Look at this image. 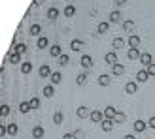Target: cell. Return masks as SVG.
<instances>
[{
    "mask_svg": "<svg viewBox=\"0 0 155 139\" xmlns=\"http://www.w3.org/2000/svg\"><path fill=\"white\" fill-rule=\"evenodd\" d=\"M76 115H78L80 119H89V117H91V109H89L87 105H80V107L76 109Z\"/></svg>",
    "mask_w": 155,
    "mask_h": 139,
    "instance_id": "6da1fadb",
    "label": "cell"
},
{
    "mask_svg": "<svg viewBox=\"0 0 155 139\" xmlns=\"http://www.w3.org/2000/svg\"><path fill=\"white\" fill-rule=\"evenodd\" d=\"M80 64H81V68H85V70H91L93 66H95V62H93V58H91L89 55H81Z\"/></svg>",
    "mask_w": 155,
    "mask_h": 139,
    "instance_id": "7a4b0ae2",
    "label": "cell"
},
{
    "mask_svg": "<svg viewBox=\"0 0 155 139\" xmlns=\"http://www.w3.org/2000/svg\"><path fill=\"white\" fill-rule=\"evenodd\" d=\"M93 122H97V124H100V122L104 120V111H100V109H95V111H91V117H89Z\"/></svg>",
    "mask_w": 155,
    "mask_h": 139,
    "instance_id": "3957f363",
    "label": "cell"
},
{
    "mask_svg": "<svg viewBox=\"0 0 155 139\" xmlns=\"http://www.w3.org/2000/svg\"><path fill=\"white\" fill-rule=\"evenodd\" d=\"M148 79H150V73H148V70H146V68L136 72V83H146Z\"/></svg>",
    "mask_w": 155,
    "mask_h": 139,
    "instance_id": "277c9868",
    "label": "cell"
},
{
    "mask_svg": "<svg viewBox=\"0 0 155 139\" xmlns=\"http://www.w3.org/2000/svg\"><path fill=\"white\" fill-rule=\"evenodd\" d=\"M38 73H40V77H44V79H48V77H51V66L49 64H42L40 70H38Z\"/></svg>",
    "mask_w": 155,
    "mask_h": 139,
    "instance_id": "5b68a950",
    "label": "cell"
},
{
    "mask_svg": "<svg viewBox=\"0 0 155 139\" xmlns=\"http://www.w3.org/2000/svg\"><path fill=\"white\" fill-rule=\"evenodd\" d=\"M104 60H106V64H110V66L117 64V53H115V51H110V53H106Z\"/></svg>",
    "mask_w": 155,
    "mask_h": 139,
    "instance_id": "8992f818",
    "label": "cell"
},
{
    "mask_svg": "<svg viewBox=\"0 0 155 139\" xmlns=\"http://www.w3.org/2000/svg\"><path fill=\"white\" fill-rule=\"evenodd\" d=\"M138 45H140V36H138V34H130L129 36V47L130 49H138Z\"/></svg>",
    "mask_w": 155,
    "mask_h": 139,
    "instance_id": "52a82bcc",
    "label": "cell"
},
{
    "mask_svg": "<svg viewBox=\"0 0 155 139\" xmlns=\"http://www.w3.org/2000/svg\"><path fill=\"white\" fill-rule=\"evenodd\" d=\"M115 115H117V109H115L114 105L104 107V119H115Z\"/></svg>",
    "mask_w": 155,
    "mask_h": 139,
    "instance_id": "ba28073f",
    "label": "cell"
},
{
    "mask_svg": "<svg viewBox=\"0 0 155 139\" xmlns=\"http://www.w3.org/2000/svg\"><path fill=\"white\" fill-rule=\"evenodd\" d=\"M140 64L144 68H148L150 64H153V58H151V53H142V57H140Z\"/></svg>",
    "mask_w": 155,
    "mask_h": 139,
    "instance_id": "9c48e42d",
    "label": "cell"
},
{
    "mask_svg": "<svg viewBox=\"0 0 155 139\" xmlns=\"http://www.w3.org/2000/svg\"><path fill=\"white\" fill-rule=\"evenodd\" d=\"M83 47H85V42H83V40H72V42H70V49H72L74 53L81 51Z\"/></svg>",
    "mask_w": 155,
    "mask_h": 139,
    "instance_id": "30bf717a",
    "label": "cell"
},
{
    "mask_svg": "<svg viewBox=\"0 0 155 139\" xmlns=\"http://www.w3.org/2000/svg\"><path fill=\"white\" fill-rule=\"evenodd\" d=\"M125 92H127V94H136V92H138V83L136 81H129L125 85Z\"/></svg>",
    "mask_w": 155,
    "mask_h": 139,
    "instance_id": "8fae6325",
    "label": "cell"
},
{
    "mask_svg": "<svg viewBox=\"0 0 155 139\" xmlns=\"http://www.w3.org/2000/svg\"><path fill=\"white\" fill-rule=\"evenodd\" d=\"M123 28H125V32H130V34H134L136 23H134L133 19H127V21H123Z\"/></svg>",
    "mask_w": 155,
    "mask_h": 139,
    "instance_id": "7c38bea8",
    "label": "cell"
},
{
    "mask_svg": "<svg viewBox=\"0 0 155 139\" xmlns=\"http://www.w3.org/2000/svg\"><path fill=\"white\" fill-rule=\"evenodd\" d=\"M114 119H104L102 122H100V126H102V132H112V128H114Z\"/></svg>",
    "mask_w": 155,
    "mask_h": 139,
    "instance_id": "4fadbf2b",
    "label": "cell"
},
{
    "mask_svg": "<svg viewBox=\"0 0 155 139\" xmlns=\"http://www.w3.org/2000/svg\"><path fill=\"white\" fill-rule=\"evenodd\" d=\"M133 128H134V132H136V134H142L144 130L148 128V122H144V120H134Z\"/></svg>",
    "mask_w": 155,
    "mask_h": 139,
    "instance_id": "5bb4252c",
    "label": "cell"
},
{
    "mask_svg": "<svg viewBox=\"0 0 155 139\" xmlns=\"http://www.w3.org/2000/svg\"><path fill=\"white\" fill-rule=\"evenodd\" d=\"M36 47H38V49H48V47H51V45H49V40H48L45 36H40V38H38V42H36Z\"/></svg>",
    "mask_w": 155,
    "mask_h": 139,
    "instance_id": "9a60e30c",
    "label": "cell"
},
{
    "mask_svg": "<svg viewBox=\"0 0 155 139\" xmlns=\"http://www.w3.org/2000/svg\"><path fill=\"white\" fill-rule=\"evenodd\" d=\"M8 62H10V64H23L21 62V55H19V53H10V55H8Z\"/></svg>",
    "mask_w": 155,
    "mask_h": 139,
    "instance_id": "2e32d148",
    "label": "cell"
},
{
    "mask_svg": "<svg viewBox=\"0 0 155 139\" xmlns=\"http://www.w3.org/2000/svg\"><path fill=\"white\" fill-rule=\"evenodd\" d=\"M44 135H45V130H44V128H42L40 124L32 128V137H34V139H42Z\"/></svg>",
    "mask_w": 155,
    "mask_h": 139,
    "instance_id": "e0dca14e",
    "label": "cell"
},
{
    "mask_svg": "<svg viewBox=\"0 0 155 139\" xmlns=\"http://www.w3.org/2000/svg\"><path fill=\"white\" fill-rule=\"evenodd\" d=\"M127 57H129V60H140L142 53H140V49H129L127 51Z\"/></svg>",
    "mask_w": 155,
    "mask_h": 139,
    "instance_id": "ac0fdd59",
    "label": "cell"
},
{
    "mask_svg": "<svg viewBox=\"0 0 155 139\" xmlns=\"http://www.w3.org/2000/svg\"><path fill=\"white\" fill-rule=\"evenodd\" d=\"M112 47L114 49H123V47H125V40H123L121 36L114 38V40H112Z\"/></svg>",
    "mask_w": 155,
    "mask_h": 139,
    "instance_id": "d6986e66",
    "label": "cell"
},
{
    "mask_svg": "<svg viewBox=\"0 0 155 139\" xmlns=\"http://www.w3.org/2000/svg\"><path fill=\"white\" fill-rule=\"evenodd\" d=\"M49 55L51 57H55V58H59L61 55H63V49H61V45H51V47H49Z\"/></svg>",
    "mask_w": 155,
    "mask_h": 139,
    "instance_id": "ffe728a7",
    "label": "cell"
},
{
    "mask_svg": "<svg viewBox=\"0 0 155 139\" xmlns=\"http://www.w3.org/2000/svg\"><path fill=\"white\" fill-rule=\"evenodd\" d=\"M63 13H64V17H74V15H76V6H74V4H68V6H64Z\"/></svg>",
    "mask_w": 155,
    "mask_h": 139,
    "instance_id": "44dd1931",
    "label": "cell"
},
{
    "mask_svg": "<svg viewBox=\"0 0 155 139\" xmlns=\"http://www.w3.org/2000/svg\"><path fill=\"white\" fill-rule=\"evenodd\" d=\"M112 73H114V75H117V77L123 75V73H125V66L119 64V62H117V64H114V66H112Z\"/></svg>",
    "mask_w": 155,
    "mask_h": 139,
    "instance_id": "7402d4cb",
    "label": "cell"
},
{
    "mask_svg": "<svg viewBox=\"0 0 155 139\" xmlns=\"http://www.w3.org/2000/svg\"><path fill=\"white\" fill-rule=\"evenodd\" d=\"M110 75H108V73H102V75H98V85H100V87H108V85H110Z\"/></svg>",
    "mask_w": 155,
    "mask_h": 139,
    "instance_id": "603a6c76",
    "label": "cell"
},
{
    "mask_svg": "<svg viewBox=\"0 0 155 139\" xmlns=\"http://www.w3.org/2000/svg\"><path fill=\"white\" fill-rule=\"evenodd\" d=\"M32 68H34L32 62H23V64H21V73H23V75H28L30 72H32Z\"/></svg>",
    "mask_w": 155,
    "mask_h": 139,
    "instance_id": "cb8c5ba5",
    "label": "cell"
},
{
    "mask_svg": "<svg viewBox=\"0 0 155 139\" xmlns=\"http://www.w3.org/2000/svg\"><path fill=\"white\" fill-rule=\"evenodd\" d=\"M53 94H55V85H45V87H44V96L51 98Z\"/></svg>",
    "mask_w": 155,
    "mask_h": 139,
    "instance_id": "d4e9b609",
    "label": "cell"
},
{
    "mask_svg": "<svg viewBox=\"0 0 155 139\" xmlns=\"http://www.w3.org/2000/svg\"><path fill=\"white\" fill-rule=\"evenodd\" d=\"M49 81H51V85H59L61 81H63V75H61L59 72H53L51 77H49Z\"/></svg>",
    "mask_w": 155,
    "mask_h": 139,
    "instance_id": "484cf974",
    "label": "cell"
},
{
    "mask_svg": "<svg viewBox=\"0 0 155 139\" xmlns=\"http://www.w3.org/2000/svg\"><path fill=\"white\" fill-rule=\"evenodd\" d=\"M27 43H15V47H13V51L15 53H19V55H25V53H27Z\"/></svg>",
    "mask_w": 155,
    "mask_h": 139,
    "instance_id": "4316f807",
    "label": "cell"
},
{
    "mask_svg": "<svg viewBox=\"0 0 155 139\" xmlns=\"http://www.w3.org/2000/svg\"><path fill=\"white\" fill-rule=\"evenodd\" d=\"M48 19H51V21L59 19V10H57V8H49V10H48Z\"/></svg>",
    "mask_w": 155,
    "mask_h": 139,
    "instance_id": "83f0119b",
    "label": "cell"
},
{
    "mask_svg": "<svg viewBox=\"0 0 155 139\" xmlns=\"http://www.w3.org/2000/svg\"><path fill=\"white\" fill-rule=\"evenodd\" d=\"M97 30H98V34H106L108 30H110V23H98Z\"/></svg>",
    "mask_w": 155,
    "mask_h": 139,
    "instance_id": "f1b7e54d",
    "label": "cell"
},
{
    "mask_svg": "<svg viewBox=\"0 0 155 139\" xmlns=\"http://www.w3.org/2000/svg\"><path fill=\"white\" fill-rule=\"evenodd\" d=\"M63 120H64V115L61 113V111H57L55 115H53V122H55L57 126H61V124H63Z\"/></svg>",
    "mask_w": 155,
    "mask_h": 139,
    "instance_id": "f546056e",
    "label": "cell"
},
{
    "mask_svg": "<svg viewBox=\"0 0 155 139\" xmlns=\"http://www.w3.org/2000/svg\"><path fill=\"white\" fill-rule=\"evenodd\" d=\"M125 120H127V115H125V113H121V111H117V115H115L114 122H115V124H123Z\"/></svg>",
    "mask_w": 155,
    "mask_h": 139,
    "instance_id": "4dcf8cb0",
    "label": "cell"
},
{
    "mask_svg": "<svg viewBox=\"0 0 155 139\" xmlns=\"http://www.w3.org/2000/svg\"><path fill=\"white\" fill-rule=\"evenodd\" d=\"M17 132H19V126L15 124V122L8 124V135H17Z\"/></svg>",
    "mask_w": 155,
    "mask_h": 139,
    "instance_id": "1f68e13d",
    "label": "cell"
},
{
    "mask_svg": "<svg viewBox=\"0 0 155 139\" xmlns=\"http://www.w3.org/2000/svg\"><path fill=\"white\" fill-rule=\"evenodd\" d=\"M42 34V26L38 25V23H34L32 26H30V36H40Z\"/></svg>",
    "mask_w": 155,
    "mask_h": 139,
    "instance_id": "d6a6232c",
    "label": "cell"
},
{
    "mask_svg": "<svg viewBox=\"0 0 155 139\" xmlns=\"http://www.w3.org/2000/svg\"><path fill=\"white\" fill-rule=\"evenodd\" d=\"M119 21H121V13H119L117 10L112 11V13H110V23H119Z\"/></svg>",
    "mask_w": 155,
    "mask_h": 139,
    "instance_id": "836d02e7",
    "label": "cell"
},
{
    "mask_svg": "<svg viewBox=\"0 0 155 139\" xmlns=\"http://www.w3.org/2000/svg\"><path fill=\"white\" fill-rule=\"evenodd\" d=\"M76 83L80 85V87H83V85L87 83V73H85V72H83V73H80V75H78V79H76Z\"/></svg>",
    "mask_w": 155,
    "mask_h": 139,
    "instance_id": "e575fe53",
    "label": "cell"
},
{
    "mask_svg": "<svg viewBox=\"0 0 155 139\" xmlns=\"http://www.w3.org/2000/svg\"><path fill=\"white\" fill-rule=\"evenodd\" d=\"M19 111H21V113H28V111H30V103H28V102H21V103H19Z\"/></svg>",
    "mask_w": 155,
    "mask_h": 139,
    "instance_id": "d590c367",
    "label": "cell"
},
{
    "mask_svg": "<svg viewBox=\"0 0 155 139\" xmlns=\"http://www.w3.org/2000/svg\"><path fill=\"white\" fill-rule=\"evenodd\" d=\"M68 62H70V57H68V55H64V53H63V55L59 57V64H61V66H66Z\"/></svg>",
    "mask_w": 155,
    "mask_h": 139,
    "instance_id": "8d00e7d4",
    "label": "cell"
},
{
    "mask_svg": "<svg viewBox=\"0 0 155 139\" xmlns=\"http://www.w3.org/2000/svg\"><path fill=\"white\" fill-rule=\"evenodd\" d=\"M30 109H38L40 107V98H30Z\"/></svg>",
    "mask_w": 155,
    "mask_h": 139,
    "instance_id": "74e56055",
    "label": "cell"
},
{
    "mask_svg": "<svg viewBox=\"0 0 155 139\" xmlns=\"http://www.w3.org/2000/svg\"><path fill=\"white\" fill-rule=\"evenodd\" d=\"M8 115H10V105H2L0 107V117H8Z\"/></svg>",
    "mask_w": 155,
    "mask_h": 139,
    "instance_id": "f35d334b",
    "label": "cell"
},
{
    "mask_svg": "<svg viewBox=\"0 0 155 139\" xmlns=\"http://www.w3.org/2000/svg\"><path fill=\"white\" fill-rule=\"evenodd\" d=\"M8 135V124H0V137Z\"/></svg>",
    "mask_w": 155,
    "mask_h": 139,
    "instance_id": "ab89813d",
    "label": "cell"
},
{
    "mask_svg": "<svg viewBox=\"0 0 155 139\" xmlns=\"http://www.w3.org/2000/svg\"><path fill=\"white\" fill-rule=\"evenodd\" d=\"M146 70H148V73H150V77H155V64H150V66L146 68Z\"/></svg>",
    "mask_w": 155,
    "mask_h": 139,
    "instance_id": "60d3db41",
    "label": "cell"
},
{
    "mask_svg": "<svg viewBox=\"0 0 155 139\" xmlns=\"http://www.w3.org/2000/svg\"><path fill=\"white\" fill-rule=\"evenodd\" d=\"M83 137V132H81V130H76V132H74V139H81Z\"/></svg>",
    "mask_w": 155,
    "mask_h": 139,
    "instance_id": "b9f144b4",
    "label": "cell"
},
{
    "mask_svg": "<svg viewBox=\"0 0 155 139\" xmlns=\"http://www.w3.org/2000/svg\"><path fill=\"white\" fill-rule=\"evenodd\" d=\"M148 126H150L151 130H155V117H151V119H150V122H148Z\"/></svg>",
    "mask_w": 155,
    "mask_h": 139,
    "instance_id": "7bdbcfd3",
    "label": "cell"
},
{
    "mask_svg": "<svg viewBox=\"0 0 155 139\" xmlns=\"http://www.w3.org/2000/svg\"><path fill=\"white\" fill-rule=\"evenodd\" d=\"M61 139H74V134H64Z\"/></svg>",
    "mask_w": 155,
    "mask_h": 139,
    "instance_id": "ee69618b",
    "label": "cell"
},
{
    "mask_svg": "<svg viewBox=\"0 0 155 139\" xmlns=\"http://www.w3.org/2000/svg\"><path fill=\"white\" fill-rule=\"evenodd\" d=\"M123 139H136V135H134V134H127V135L123 137Z\"/></svg>",
    "mask_w": 155,
    "mask_h": 139,
    "instance_id": "f6af8a7d",
    "label": "cell"
},
{
    "mask_svg": "<svg viewBox=\"0 0 155 139\" xmlns=\"http://www.w3.org/2000/svg\"><path fill=\"white\" fill-rule=\"evenodd\" d=\"M32 4H34V6H42V4H44V0H34Z\"/></svg>",
    "mask_w": 155,
    "mask_h": 139,
    "instance_id": "bcb514c9",
    "label": "cell"
},
{
    "mask_svg": "<svg viewBox=\"0 0 155 139\" xmlns=\"http://www.w3.org/2000/svg\"><path fill=\"white\" fill-rule=\"evenodd\" d=\"M115 2H117L119 6H123V4H127V2H129V0H115Z\"/></svg>",
    "mask_w": 155,
    "mask_h": 139,
    "instance_id": "7dc6e473",
    "label": "cell"
}]
</instances>
